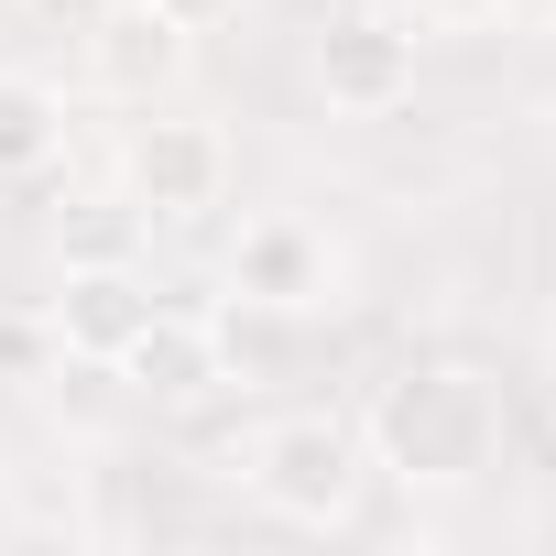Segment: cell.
<instances>
[{
  "label": "cell",
  "instance_id": "7",
  "mask_svg": "<svg viewBox=\"0 0 556 556\" xmlns=\"http://www.w3.org/2000/svg\"><path fill=\"white\" fill-rule=\"evenodd\" d=\"M110 371H121L142 404H197V393L218 382V328H207V317H186V306H153V317H142V339H131Z\"/></svg>",
  "mask_w": 556,
  "mask_h": 556
},
{
  "label": "cell",
  "instance_id": "1",
  "mask_svg": "<svg viewBox=\"0 0 556 556\" xmlns=\"http://www.w3.org/2000/svg\"><path fill=\"white\" fill-rule=\"evenodd\" d=\"M371 447L404 491H469L491 458H502V393L480 371H404L371 415Z\"/></svg>",
  "mask_w": 556,
  "mask_h": 556
},
{
  "label": "cell",
  "instance_id": "2",
  "mask_svg": "<svg viewBox=\"0 0 556 556\" xmlns=\"http://www.w3.org/2000/svg\"><path fill=\"white\" fill-rule=\"evenodd\" d=\"M251 502L285 523H339L361 502V437L339 415H285L251 437Z\"/></svg>",
  "mask_w": 556,
  "mask_h": 556
},
{
  "label": "cell",
  "instance_id": "9",
  "mask_svg": "<svg viewBox=\"0 0 556 556\" xmlns=\"http://www.w3.org/2000/svg\"><path fill=\"white\" fill-rule=\"evenodd\" d=\"M66 153V99L45 77H0V186H23Z\"/></svg>",
  "mask_w": 556,
  "mask_h": 556
},
{
  "label": "cell",
  "instance_id": "10",
  "mask_svg": "<svg viewBox=\"0 0 556 556\" xmlns=\"http://www.w3.org/2000/svg\"><path fill=\"white\" fill-rule=\"evenodd\" d=\"M153 12H164V23H186V34H207V23H229V12H240V0H153Z\"/></svg>",
  "mask_w": 556,
  "mask_h": 556
},
{
  "label": "cell",
  "instance_id": "8",
  "mask_svg": "<svg viewBox=\"0 0 556 556\" xmlns=\"http://www.w3.org/2000/svg\"><path fill=\"white\" fill-rule=\"evenodd\" d=\"M88 66H99L121 99H153V88L186 66V23H164L153 0H121V12H99V34H88Z\"/></svg>",
  "mask_w": 556,
  "mask_h": 556
},
{
  "label": "cell",
  "instance_id": "3",
  "mask_svg": "<svg viewBox=\"0 0 556 556\" xmlns=\"http://www.w3.org/2000/svg\"><path fill=\"white\" fill-rule=\"evenodd\" d=\"M121 186H131L142 218H207V207L229 197V142H218V121H186V110L142 121V131L121 142Z\"/></svg>",
  "mask_w": 556,
  "mask_h": 556
},
{
  "label": "cell",
  "instance_id": "4",
  "mask_svg": "<svg viewBox=\"0 0 556 556\" xmlns=\"http://www.w3.org/2000/svg\"><path fill=\"white\" fill-rule=\"evenodd\" d=\"M229 295L240 306H273V317H317L328 295H339V251H328V229L317 218H251L240 229V262H229Z\"/></svg>",
  "mask_w": 556,
  "mask_h": 556
},
{
  "label": "cell",
  "instance_id": "11",
  "mask_svg": "<svg viewBox=\"0 0 556 556\" xmlns=\"http://www.w3.org/2000/svg\"><path fill=\"white\" fill-rule=\"evenodd\" d=\"M426 23H480V12H502V0H415Z\"/></svg>",
  "mask_w": 556,
  "mask_h": 556
},
{
  "label": "cell",
  "instance_id": "5",
  "mask_svg": "<svg viewBox=\"0 0 556 556\" xmlns=\"http://www.w3.org/2000/svg\"><path fill=\"white\" fill-rule=\"evenodd\" d=\"M317 99H328V110H350V121L404 110V99H415V34H404V23H382V12L328 23V34H317Z\"/></svg>",
  "mask_w": 556,
  "mask_h": 556
},
{
  "label": "cell",
  "instance_id": "6",
  "mask_svg": "<svg viewBox=\"0 0 556 556\" xmlns=\"http://www.w3.org/2000/svg\"><path fill=\"white\" fill-rule=\"evenodd\" d=\"M164 295L142 285L131 262H66V285H55V339H66V361H88V371H110L131 339H142V317H153Z\"/></svg>",
  "mask_w": 556,
  "mask_h": 556
}]
</instances>
